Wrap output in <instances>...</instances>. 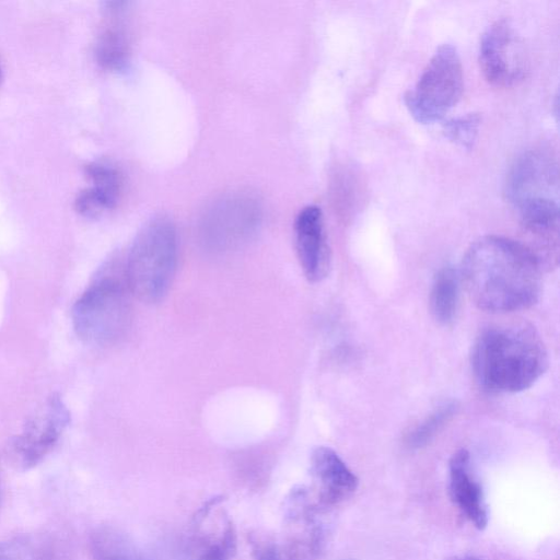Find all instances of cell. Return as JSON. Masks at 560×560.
<instances>
[{
    "label": "cell",
    "instance_id": "9",
    "mask_svg": "<svg viewBox=\"0 0 560 560\" xmlns=\"http://www.w3.org/2000/svg\"><path fill=\"white\" fill-rule=\"evenodd\" d=\"M558 167L552 156L532 150L518 156L506 175L505 195L517 209L539 201H557Z\"/></svg>",
    "mask_w": 560,
    "mask_h": 560
},
{
    "label": "cell",
    "instance_id": "19",
    "mask_svg": "<svg viewBox=\"0 0 560 560\" xmlns=\"http://www.w3.org/2000/svg\"><path fill=\"white\" fill-rule=\"evenodd\" d=\"M459 284L456 271L443 267L436 273L430 293V310L441 324L453 320L458 303Z\"/></svg>",
    "mask_w": 560,
    "mask_h": 560
},
{
    "label": "cell",
    "instance_id": "20",
    "mask_svg": "<svg viewBox=\"0 0 560 560\" xmlns=\"http://www.w3.org/2000/svg\"><path fill=\"white\" fill-rule=\"evenodd\" d=\"M457 408L454 401L445 402L436 408L408 435V445L412 448L424 446L456 413Z\"/></svg>",
    "mask_w": 560,
    "mask_h": 560
},
{
    "label": "cell",
    "instance_id": "25",
    "mask_svg": "<svg viewBox=\"0 0 560 560\" xmlns=\"http://www.w3.org/2000/svg\"><path fill=\"white\" fill-rule=\"evenodd\" d=\"M0 501H1V486H0Z\"/></svg>",
    "mask_w": 560,
    "mask_h": 560
},
{
    "label": "cell",
    "instance_id": "4",
    "mask_svg": "<svg viewBox=\"0 0 560 560\" xmlns=\"http://www.w3.org/2000/svg\"><path fill=\"white\" fill-rule=\"evenodd\" d=\"M130 290L125 272H106L75 301L72 325L86 343L106 346L117 341L127 330L131 315Z\"/></svg>",
    "mask_w": 560,
    "mask_h": 560
},
{
    "label": "cell",
    "instance_id": "7",
    "mask_svg": "<svg viewBox=\"0 0 560 560\" xmlns=\"http://www.w3.org/2000/svg\"><path fill=\"white\" fill-rule=\"evenodd\" d=\"M478 59L486 80L499 88L517 84L528 67L525 46L506 20L492 23L482 34Z\"/></svg>",
    "mask_w": 560,
    "mask_h": 560
},
{
    "label": "cell",
    "instance_id": "18",
    "mask_svg": "<svg viewBox=\"0 0 560 560\" xmlns=\"http://www.w3.org/2000/svg\"><path fill=\"white\" fill-rule=\"evenodd\" d=\"M93 560H152L127 535L113 527H100L90 537Z\"/></svg>",
    "mask_w": 560,
    "mask_h": 560
},
{
    "label": "cell",
    "instance_id": "5",
    "mask_svg": "<svg viewBox=\"0 0 560 560\" xmlns=\"http://www.w3.org/2000/svg\"><path fill=\"white\" fill-rule=\"evenodd\" d=\"M463 88L459 55L454 46L444 44L429 60L415 88L405 94V104L419 122H434L457 104Z\"/></svg>",
    "mask_w": 560,
    "mask_h": 560
},
{
    "label": "cell",
    "instance_id": "11",
    "mask_svg": "<svg viewBox=\"0 0 560 560\" xmlns=\"http://www.w3.org/2000/svg\"><path fill=\"white\" fill-rule=\"evenodd\" d=\"M219 504V499L210 500L194 518L191 560H232L236 552L234 525Z\"/></svg>",
    "mask_w": 560,
    "mask_h": 560
},
{
    "label": "cell",
    "instance_id": "22",
    "mask_svg": "<svg viewBox=\"0 0 560 560\" xmlns=\"http://www.w3.org/2000/svg\"><path fill=\"white\" fill-rule=\"evenodd\" d=\"M255 560H282L278 548L271 542L257 545L254 550Z\"/></svg>",
    "mask_w": 560,
    "mask_h": 560
},
{
    "label": "cell",
    "instance_id": "16",
    "mask_svg": "<svg viewBox=\"0 0 560 560\" xmlns=\"http://www.w3.org/2000/svg\"><path fill=\"white\" fill-rule=\"evenodd\" d=\"M0 560H69V556L56 535L27 533L1 539Z\"/></svg>",
    "mask_w": 560,
    "mask_h": 560
},
{
    "label": "cell",
    "instance_id": "24",
    "mask_svg": "<svg viewBox=\"0 0 560 560\" xmlns=\"http://www.w3.org/2000/svg\"><path fill=\"white\" fill-rule=\"evenodd\" d=\"M1 78H2V68H1V65H0V81H1Z\"/></svg>",
    "mask_w": 560,
    "mask_h": 560
},
{
    "label": "cell",
    "instance_id": "6",
    "mask_svg": "<svg viewBox=\"0 0 560 560\" xmlns=\"http://www.w3.org/2000/svg\"><path fill=\"white\" fill-rule=\"evenodd\" d=\"M261 219L258 200L247 192H232L214 200L200 221V237L212 250H228L247 242Z\"/></svg>",
    "mask_w": 560,
    "mask_h": 560
},
{
    "label": "cell",
    "instance_id": "23",
    "mask_svg": "<svg viewBox=\"0 0 560 560\" xmlns=\"http://www.w3.org/2000/svg\"><path fill=\"white\" fill-rule=\"evenodd\" d=\"M454 560H480V559H477V558H474V557H462V558H456Z\"/></svg>",
    "mask_w": 560,
    "mask_h": 560
},
{
    "label": "cell",
    "instance_id": "14",
    "mask_svg": "<svg viewBox=\"0 0 560 560\" xmlns=\"http://www.w3.org/2000/svg\"><path fill=\"white\" fill-rule=\"evenodd\" d=\"M450 492L453 502L475 527L482 529L488 523V508L479 481L472 474L470 456L466 450L453 454L448 464Z\"/></svg>",
    "mask_w": 560,
    "mask_h": 560
},
{
    "label": "cell",
    "instance_id": "8",
    "mask_svg": "<svg viewBox=\"0 0 560 560\" xmlns=\"http://www.w3.org/2000/svg\"><path fill=\"white\" fill-rule=\"evenodd\" d=\"M68 422L69 411L62 400L50 397L21 434L11 441L9 457L12 464L22 469L36 466L55 447Z\"/></svg>",
    "mask_w": 560,
    "mask_h": 560
},
{
    "label": "cell",
    "instance_id": "1",
    "mask_svg": "<svg viewBox=\"0 0 560 560\" xmlns=\"http://www.w3.org/2000/svg\"><path fill=\"white\" fill-rule=\"evenodd\" d=\"M539 257L526 244L498 236L478 238L467 248L463 281L481 310L506 313L533 305L540 292Z\"/></svg>",
    "mask_w": 560,
    "mask_h": 560
},
{
    "label": "cell",
    "instance_id": "21",
    "mask_svg": "<svg viewBox=\"0 0 560 560\" xmlns=\"http://www.w3.org/2000/svg\"><path fill=\"white\" fill-rule=\"evenodd\" d=\"M479 121V116L471 114L446 122L444 130L454 142L469 148L477 136Z\"/></svg>",
    "mask_w": 560,
    "mask_h": 560
},
{
    "label": "cell",
    "instance_id": "3",
    "mask_svg": "<svg viewBox=\"0 0 560 560\" xmlns=\"http://www.w3.org/2000/svg\"><path fill=\"white\" fill-rule=\"evenodd\" d=\"M177 253L172 220L164 215L150 219L136 235L124 266L130 292L148 303L163 299L175 276Z\"/></svg>",
    "mask_w": 560,
    "mask_h": 560
},
{
    "label": "cell",
    "instance_id": "10",
    "mask_svg": "<svg viewBox=\"0 0 560 560\" xmlns=\"http://www.w3.org/2000/svg\"><path fill=\"white\" fill-rule=\"evenodd\" d=\"M287 508V559L315 560L325 541L324 528L316 516L319 509L303 488L291 492Z\"/></svg>",
    "mask_w": 560,
    "mask_h": 560
},
{
    "label": "cell",
    "instance_id": "13",
    "mask_svg": "<svg viewBox=\"0 0 560 560\" xmlns=\"http://www.w3.org/2000/svg\"><path fill=\"white\" fill-rule=\"evenodd\" d=\"M311 472L315 481L314 503L319 510L343 502L357 490V476L330 447L318 446L313 451Z\"/></svg>",
    "mask_w": 560,
    "mask_h": 560
},
{
    "label": "cell",
    "instance_id": "15",
    "mask_svg": "<svg viewBox=\"0 0 560 560\" xmlns=\"http://www.w3.org/2000/svg\"><path fill=\"white\" fill-rule=\"evenodd\" d=\"M91 182L74 201L75 210L83 217L97 218L112 210L119 197L121 178L118 171L106 162H92L85 166Z\"/></svg>",
    "mask_w": 560,
    "mask_h": 560
},
{
    "label": "cell",
    "instance_id": "12",
    "mask_svg": "<svg viewBox=\"0 0 560 560\" xmlns=\"http://www.w3.org/2000/svg\"><path fill=\"white\" fill-rule=\"evenodd\" d=\"M295 248L301 268L311 282L322 281L330 269L323 213L316 206H307L294 222Z\"/></svg>",
    "mask_w": 560,
    "mask_h": 560
},
{
    "label": "cell",
    "instance_id": "2",
    "mask_svg": "<svg viewBox=\"0 0 560 560\" xmlns=\"http://www.w3.org/2000/svg\"><path fill=\"white\" fill-rule=\"evenodd\" d=\"M547 352L538 334L527 325H499L476 339L471 364L486 389L516 393L530 387L547 368Z\"/></svg>",
    "mask_w": 560,
    "mask_h": 560
},
{
    "label": "cell",
    "instance_id": "17",
    "mask_svg": "<svg viewBox=\"0 0 560 560\" xmlns=\"http://www.w3.org/2000/svg\"><path fill=\"white\" fill-rule=\"evenodd\" d=\"M122 5V2L107 3L110 20L102 28L95 44L97 62L112 71L124 69L129 58L128 36L119 19Z\"/></svg>",
    "mask_w": 560,
    "mask_h": 560
}]
</instances>
